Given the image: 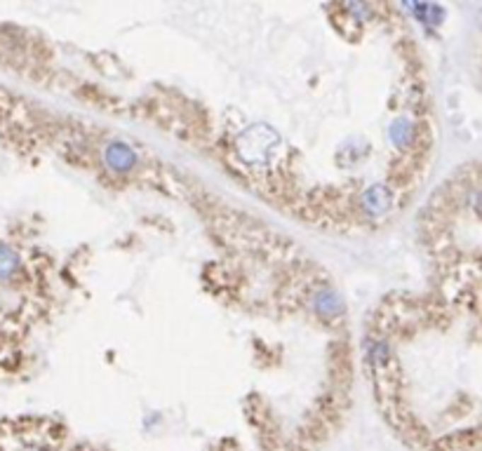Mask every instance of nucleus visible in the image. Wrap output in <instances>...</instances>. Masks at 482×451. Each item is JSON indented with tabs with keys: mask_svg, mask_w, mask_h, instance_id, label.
Returning <instances> with one entry per match:
<instances>
[{
	"mask_svg": "<svg viewBox=\"0 0 482 451\" xmlns=\"http://www.w3.org/2000/svg\"><path fill=\"white\" fill-rule=\"evenodd\" d=\"M17 266H19L17 254L10 247L0 245V278H10L17 270Z\"/></svg>",
	"mask_w": 482,
	"mask_h": 451,
	"instance_id": "obj_1",
	"label": "nucleus"
}]
</instances>
